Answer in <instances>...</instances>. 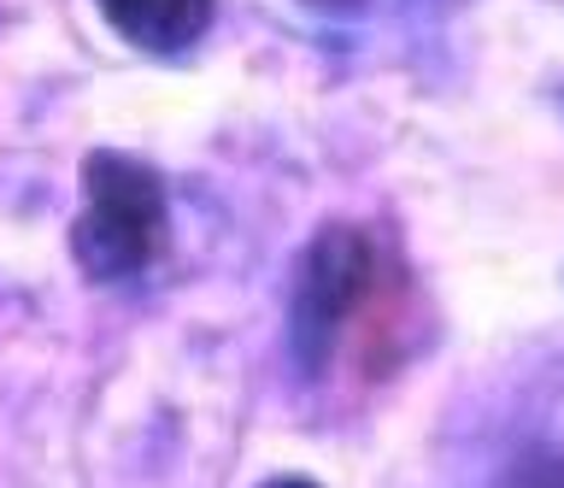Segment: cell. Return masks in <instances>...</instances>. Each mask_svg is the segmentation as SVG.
I'll list each match as a JSON object with an SVG mask.
<instances>
[{"label": "cell", "instance_id": "1", "mask_svg": "<svg viewBox=\"0 0 564 488\" xmlns=\"http://www.w3.org/2000/svg\"><path fill=\"white\" fill-rule=\"evenodd\" d=\"M412 276L400 253L365 224H324L289 283V359L306 382H324L347 354L370 365L382 341L405 336Z\"/></svg>", "mask_w": 564, "mask_h": 488}, {"label": "cell", "instance_id": "2", "mask_svg": "<svg viewBox=\"0 0 564 488\" xmlns=\"http://www.w3.org/2000/svg\"><path fill=\"white\" fill-rule=\"evenodd\" d=\"M171 230L165 177L118 148H95L83 160V213L70 224V253L88 283H135L159 259Z\"/></svg>", "mask_w": 564, "mask_h": 488}, {"label": "cell", "instance_id": "3", "mask_svg": "<svg viewBox=\"0 0 564 488\" xmlns=\"http://www.w3.org/2000/svg\"><path fill=\"white\" fill-rule=\"evenodd\" d=\"M100 19L135 54L176 59L212 30V0H95Z\"/></svg>", "mask_w": 564, "mask_h": 488}, {"label": "cell", "instance_id": "4", "mask_svg": "<svg viewBox=\"0 0 564 488\" xmlns=\"http://www.w3.org/2000/svg\"><path fill=\"white\" fill-rule=\"evenodd\" d=\"M494 488H564V435H541V442L518 447V459L500 470Z\"/></svg>", "mask_w": 564, "mask_h": 488}, {"label": "cell", "instance_id": "5", "mask_svg": "<svg viewBox=\"0 0 564 488\" xmlns=\"http://www.w3.org/2000/svg\"><path fill=\"white\" fill-rule=\"evenodd\" d=\"M259 488H317L312 477H271V482H259Z\"/></svg>", "mask_w": 564, "mask_h": 488}]
</instances>
